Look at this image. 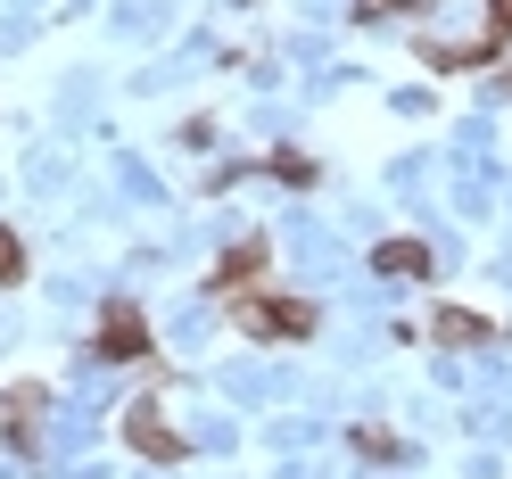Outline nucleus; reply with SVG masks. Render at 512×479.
Here are the masks:
<instances>
[{
	"mask_svg": "<svg viewBox=\"0 0 512 479\" xmlns=\"http://www.w3.org/2000/svg\"><path fill=\"white\" fill-rule=\"evenodd\" d=\"M232 323L256 339H314V306L306 298H273V290H248L232 298Z\"/></svg>",
	"mask_w": 512,
	"mask_h": 479,
	"instance_id": "nucleus-1",
	"label": "nucleus"
},
{
	"mask_svg": "<svg viewBox=\"0 0 512 479\" xmlns=\"http://www.w3.org/2000/svg\"><path fill=\"white\" fill-rule=\"evenodd\" d=\"M100 356L108 364H149V323H141L133 298H108L100 306Z\"/></svg>",
	"mask_w": 512,
	"mask_h": 479,
	"instance_id": "nucleus-2",
	"label": "nucleus"
},
{
	"mask_svg": "<svg viewBox=\"0 0 512 479\" xmlns=\"http://www.w3.org/2000/svg\"><path fill=\"white\" fill-rule=\"evenodd\" d=\"M116 430H124V446H133L141 463H182V430H174V422H166V413H157L149 397H141L133 413H124Z\"/></svg>",
	"mask_w": 512,
	"mask_h": 479,
	"instance_id": "nucleus-3",
	"label": "nucleus"
},
{
	"mask_svg": "<svg viewBox=\"0 0 512 479\" xmlns=\"http://www.w3.org/2000/svg\"><path fill=\"white\" fill-rule=\"evenodd\" d=\"M256 281H265V240H240V248H223V265H215V290H223V298H248Z\"/></svg>",
	"mask_w": 512,
	"mask_h": 479,
	"instance_id": "nucleus-4",
	"label": "nucleus"
},
{
	"mask_svg": "<svg viewBox=\"0 0 512 479\" xmlns=\"http://www.w3.org/2000/svg\"><path fill=\"white\" fill-rule=\"evenodd\" d=\"M430 339H438V347H488L496 323H488V314H471V306H438V314H430Z\"/></svg>",
	"mask_w": 512,
	"mask_h": 479,
	"instance_id": "nucleus-5",
	"label": "nucleus"
},
{
	"mask_svg": "<svg viewBox=\"0 0 512 479\" xmlns=\"http://www.w3.org/2000/svg\"><path fill=\"white\" fill-rule=\"evenodd\" d=\"M0 413H9V446H17V455H34V413H42V389H34V380H17V389L0 397Z\"/></svg>",
	"mask_w": 512,
	"mask_h": 479,
	"instance_id": "nucleus-6",
	"label": "nucleus"
},
{
	"mask_svg": "<svg viewBox=\"0 0 512 479\" xmlns=\"http://www.w3.org/2000/svg\"><path fill=\"white\" fill-rule=\"evenodd\" d=\"M372 265L389 273V281H422V273H430V248H422V240H380Z\"/></svg>",
	"mask_w": 512,
	"mask_h": 479,
	"instance_id": "nucleus-7",
	"label": "nucleus"
},
{
	"mask_svg": "<svg viewBox=\"0 0 512 479\" xmlns=\"http://www.w3.org/2000/svg\"><path fill=\"white\" fill-rule=\"evenodd\" d=\"M265 174H273V182H290V190H306V182H314V157H298V149H273V157H265Z\"/></svg>",
	"mask_w": 512,
	"mask_h": 479,
	"instance_id": "nucleus-8",
	"label": "nucleus"
},
{
	"mask_svg": "<svg viewBox=\"0 0 512 479\" xmlns=\"http://www.w3.org/2000/svg\"><path fill=\"white\" fill-rule=\"evenodd\" d=\"M17 281H25V248H17L9 223H0V290H17Z\"/></svg>",
	"mask_w": 512,
	"mask_h": 479,
	"instance_id": "nucleus-9",
	"label": "nucleus"
},
{
	"mask_svg": "<svg viewBox=\"0 0 512 479\" xmlns=\"http://www.w3.org/2000/svg\"><path fill=\"white\" fill-rule=\"evenodd\" d=\"M488 42H512V0H488Z\"/></svg>",
	"mask_w": 512,
	"mask_h": 479,
	"instance_id": "nucleus-10",
	"label": "nucleus"
},
{
	"mask_svg": "<svg viewBox=\"0 0 512 479\" xmlns=\"http://www.w3.org/2000/svg\"><path fill=\"white\" fill-rule=\"evenodd\" d=\"M504 91H512V75H504Z\"/></svg>",
	"mask_w": 512,
	"mask_h": 479,
	"instance_id": "nucleus-11",
	"label": "nucleus"
}]
</instances>
